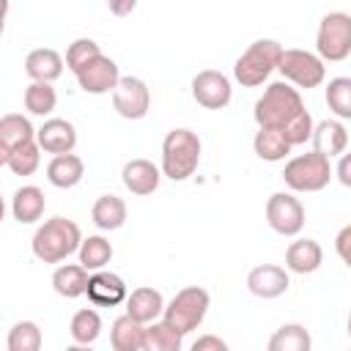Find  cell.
Wrapping results in <instances>:
<instances>
[{
  "label": "cell",
  "mask_w": 351,
  "mask_h": 351,
  "mask_svg": "<svg viewBox=\"0 0 351 351\" xmlns=\"http://www.w3.org/2000/svg\"><path fill=\"white\" fill-rule=\"evenodd\" d=\"M304 112V101L299 96L296 88H291L288 82H271L263 96L255 101V123L263 129H288L299 115Z\"/></svg>",
  "instance_id": "1"
},
{
  "label": "cell",
  "mask_w": 351,
  "mask_h": 351,
  "mask_svg": "<svg viewBox=\"0 0 351 351\" xmlns=\"http://www.w3.org/2000/svg\"><path fill=\"white\" fill-rule=\"evenodd\" d=\"M82 244L80 228L77 222L66 219V217H52L47 219L36 233H33V255L44 263H60L63 258H69L71 252H77Z\"/></svg>",
  "instance_id": "2"
},
{
  "label": "cell",
  "mask_w": 351,
  "mask_h": 351,
  "mask_svg": "<svg viewBox=\"0 0 351 351\" xmlns=\"http://www.w3.org/2000/svg\"><path fill=\"white\" fill-rule=\"evenodd\" d=\"M200 162V137L192 129H173L162 140V173L170 181H186Z\"/></svg>",
  "instance_id": "3"
},
{
  "label": "cell",
  "mask_w": 351,
  "mask_h": 351,
  "mask_svg": "<svg viewBox=\"0 0 351 351\" xmlns=\"http://www.w3.org/2000/svg\"><path fill=\"white\" fill-rule=\"evenodd\" d=\"M282 44L274 38H258L252 41L233 63V77L244 85V88H255L261 85L282 60Z\"/></svg>",
  "instance_id": "4"
},
{
  "label": "cell",
  "mask_w": 351,
  "mask_h": 351,
  "mask_svg": "<svg viewBox=\"0 0 351 351\" xmlns=\"http://www.w3.org/2000/svg\"><path fill=\"white\" fill-rule=\"evenodd\" d=\"M282 178L293 192H321L332 178L329 156L315 148L310 154H299L285 165Z\"/></svg>",
  "instance_id": "5"
},
{
  "label": "cell",
  "mask_w": 351,
  "mask_h": 351,
  "mask_svg": "<svg viewBox=\"0 0 351 351\" xmlns=\"http://www.w3.org/2000/svg\"><path fill=\"white\" fill-rule=\"evenodd\" d=\"M208 304H211V299H208V291L206 288L186 285V288H181L170 299V304H165L162 318L170 326H176L181 335H189L192 329H197L203 324V318L208 313Z\"/></svg>",
  "instance_id": "6"
},
{
  "label": "cell",
  "mask_w": 351,
  "mask_h": 351,
  "mask_svg": "<svg viewBox=\"0 0 351 351\" xmlns=\"http://www.w3.org/2000/svg\"><path fill=\"white\" fill-rule=\"evenodd\" d=\"M318 55L324 60H346L351 55V14L346 11H332L321 19L318 36H315Z\"/></svg>",
  "instance_id": "7"
},
{
  "label": "cell",
  "mask_w": 351,
  "mask_h": 351,
  "mask_svg": "<svg viewBox=\"0 0 351 351\" xmlns=\"http://www.w3.org/2000/svg\"><path fill=\"white\" fill-rule=\"evenodd\" d=\"M277 71L288 80V82H293V85H299V88H318L321 82H324V77H326V66H324V58L321 55H313V52H307V49H285L282 52V60H280V66H277Z\"/></svg>",
  "instance_id": "8"
},
{
  "label": "cell",
  "mask_w": 351,
  "mask_h": 351,
  "mask_svg": "<svg viewBox=\"0 0 351 351\" xmlns=\"http://www.w3.org/2000/svg\"><path fill=\"white\" fill-rule=\"evenodd\" d=\"M266 219H269L274 233L296 236L304 228V206L291 192H274L266 200Z\"/></svg>",
  "instance_id": "9"
},
{
  "label": "cell",
  "mask_w": 351,
  "mask_h": 351,
  "mask_svg": "<svg viewBox=\"0 0 351 351\" xmlns=\"http://www.w3.org/2000/svg\"><path fill=\"white\" fill-rule=\"evenodd\" d=\"M112 107L121 118H129V121L145 118L148 107H151L148 85L140 77H121L115 90H112Z\"/></svg>",
  "instance_id": "10"
},
{
  "label": "cell",
  "mask_w": 351,
  "mask_h": 351,
  "mask_svg": "<svg viewBox=\"0 0 351 351\" xmlns=\"http://www.w3.org/2000/svg\"><path fill=\"white\" fill-rule=\"evenodd\" d=\"M192 96L206 110H222L230 101V80L214 69L197 71L192 80Z\"/></svg>",
  "instance_id": "11"
},
{
  "label": "cell",
  "mask_w": 351,
  "mask_h": 351,
  "mask_svg": "<svg viewBox=\"0 0 351 351\" xmlns=\"http://www.w3.org/2000/svg\"><path fill=\"white\" fill-rule=\"evenodd\" d=\"M118 80H121L118 63H115L112 58H107V55L93 58L82 71H77L80 88H82L85 93H93V96H99V93H112L115 85H118Z\"/></svg>",
  "instance_id": "12"
},
{
  "label": "cell",
  "mask_w": 351,
  "mask_h": 351,
  "mask_svg": "<svg viewBox=\"0 0 351 351\" xmlns=\"http://www.w3.org/2000/svg\"><path fill=\"white\" fill-rule=\"evenodd\" d=\"M288 285H291L288 271L274 263H261V266L250 269V274H247V288L258 299H277L288 291Z\"/></svg>",
  "instance_id": "13"
},
{
  "label": "cell",
  "mask_w": 351,
  "mask_h": 351,
  "mask_svg": "<svg viewBox=\"0 0 351 351\" xmlns=\"http://www.w3.org/2000/svg\"><path fill=\"white\" fill-rule=\"evenodd\" d=\"M129 291H126V282L112 274V271H93L90 280H88V299L96 304V307H115L121 302H126Z\"/></svg>",
  "instance_id": "14"
},
{
  "label": "cell",
  "mask_w": 351,
  "mask_h": 351,
  "mask_svg": "<svg viewBox=\"0 0 351 351\" xmlns=\"http://www.w3.org/2000/svg\"><path fill=\"white\" fill-rule=\"evenodd\" d=\"M148 324L126 315H118L110 326V343L115 351H145L148 348Z\"/></svg>",
  "instance_id": "15"
},
{
  "label": "cell",
  "mask_w": 351,
  "mask_h": 351,
  "mask_svg": "<svg viewBox=\"0 0 351 351\" xmlns=\"http://www.w3.org/2000/svg\"><path fill=\"white\" fill-rule=\"evenodd\" d=\"M36 140L47 154H69L77 145V129L63 118H49L41 129H36Z\"/></svg>",
  "instance_id": "16"
},
{
  "label": "cell",
  "mask_w": 351,
  "mask_h": 351,
  "mask_svg": "<svg viewBox=\"0 0 351 351\" xmlns=\"http://www.w3.org/2000/svg\"><path fill=\"white\" fill-rule=\"evenodd\" d=\"M165 173L148 162V159H132L123 165L121 170V178H123V186L132 192V195H151L156 186H159V178Z\"/></svg>",
  "instance_id": "17"
},
{
  "label": "cell",
  "mask_w": 351,
  "mask_h": 351,
  "mask_svg": "<svg viewBox=\"0 0 351 351\" xmlns=\"http://www.w3.org/2000/svg\"><path fill=\"white\" fill-rule=\"evenodd\" d=\"M82 176H85V165H82V159L77 156V154H55L52 159H49V165H47V178H49V184L52 186H58V189H71V186H77L80 181H82Z\"/></svg>",
  "instance_id": "18"
},
{
  "label": "cell",
  "mask_w": 351,
  "mask_h": 351,
  "mask_svg": "<svg viewBox=\"0 0 351 351\" xmlns=\"http://www.w3.org/2000/svg\"><path fill=\"white\" fill-rule=\"evenodd\" d=\"M324 263V250L313 239H296L285 252V269L293 274H313Z\"/></svg>",
  "instance_id": "19"
},
{
  "label": "cell",
  "mask_w": 351,
  "mask_h": 351,
  "mask_svg": "<svg viewBox=\"0 0 351 351\" xmlns=\"http://www.w3.org/2000/svg\"><path fill=\"white\" fill-rule=\"evenodd\" d=\"M44 208H47V197L38 186L27 184V186H19L11 197V214L16 222L22 225H30V222H38L44 217Z\"/></svg>",
  "instance_id": "20"
},
{
  "label": "cell",
  "mask_w": 351,
  "mask_h": 351,
  "mask_svg": "<svg viewBox=\"0 0 351 351\" xmlns=\"http://www.w3.org/2000/svg\"><path fill=\"white\" fill-rule=\"evenodd\" d=\"M27 140H36V129L25 115L8 112L0 118V159H5L16 145Z\"/></svg>",
  "instance_id": "21"
},
{
  "label": "cell",
  "mask_w": 351,
  "mask_h": 351,
  "mask_svg": "<svg viewBox=\"0 0 351 351\" xmlns=\"http://www.w3.org/2000/svg\"><path fill=\"white\" fill-rule=\"evenodd\" d=\"M126 313L132 318L143 321V324H151L165 313V299H162V293L156 288H148V285L134 288L126 296Z\"/></svg>",
  "instance_id": "22"
},
{
  "label": "cell",
  "mask_w": 351,
  "mask_h": 351,
  "mask_svg": "<svg viewBox=\"0 0 351 351\" xmlns=\"http://www.w3.org/2000/svg\"><path fill=\"white\" fill-rule=\"evenodd\" d=\"M25 71L30 80L36 82H55L60 74H63V58L49 49V47H41V49H33L27 58H25Z\"/></svg>",
  "instance_id": "23"
},
{
  "label": "cell",
  "mask_w": 351,
  "mask_h": 351,
  "mask_svg": "<svg viewBox=\"0 0 351 351\" xmlns=\"http://www.w3.org/2000/svg\"><path fill=\"white\" fill-rule=\"evenodd\" d=\"M88 269L82 263H66V266H58L55 274H52V288L55 293L66 296V299H77L82 293H88Z\"/></svg>",
  "instance_id": "24"
},
{
  "label": "cell",
  "mask_w": 351,
  "mask_h": 351,
  "mask_svg": "<svg viewBox=\"0 0 351 351\" xmlns=\"http://www.w3.org/2000/svg\"><path fill=\"white\" fill-rule=\"evenodd\" d=\"M346 145H348V132H346V126L340 121L315 123V129H313V148L315 151H321V154H326L332 159V156L343 154Z\"/></svg>",
  "instance_id": "25"
},
{
  "label": "cell",
  "mask_w": 351,
  "mask_h": 351,
  "mask_svg": "<svg viewBox=\"0 0 351 351\" xmlns=\"http://www.w3.org/2000/svg\"><path fill=\"white\" fill-rule=\"evenodd\" d=\"M90 217H93L96 228H101V230H118L126 222V203L118 195H101L93 203Z\"/></svg>",
  "instance_id": "26"
},
{
  "label": "cell",
  "mask_w": 351,
  "mask_h": 351,
  "mask_svg": "<svg viewBox=\"0 0 351 351\" xmlns=\"http://www.w3.org/2000/svg\"><path fill=\"white\" fill-rule=\"evenodd\" d=\"M252 148H255V154H258L263 162H280V159H285V156L291 154L293 145L288 143V137H285L280 129H263V126H261V132H255Z\"/></svg>",
  "instance_id": "27"
},
{
  "label": "cell",
  "mask_w": 351,
  "mask_h": 351,
  "mask_svg": "<svg viewBox=\"0 0 351 351\" xmlns=\"http://www.w3.org/2000/svg\"><path fill=\"white\" fill-rule=\"evenodd\" d=\"M3 165H5L11 173H16V176H30V173H36L38 165H41V145H38V140H27V143L16 145V148L3 159Z\"/></svg>",
  "instance_id": "28"
},
{
  "label": "cell",
  "mask_w": 351,
  "mask_h": 351,
  "mask_svg": "<svg viewBox=\"0 0 351 351\" xmlns=\"http://www.w3.org/2000/svg\"><path fill=\"white\" fill-rule=\"evenodd\" d=\"M69 335H71V340L77 346L96 343V337L101 335V315L96 310H90V307L77 310L74 318H71V324H69Z\"/></svg>",
  "instance_id": "29"
},
{
  "label": "cell",
  "mask_w": 351,
  "mask_h": 351,
  "mask_svg": "<svg viewBox=\"0 0 351 351\" xmlns=\"http://www.w3.org/2000/svg\"><path fill=\"white\" fill-rule=\"evenodd\" d=\"M310 332L302 324H282L269 340V351H310Z\"/></svg>",
  "instance_id": "30"
},
{
  "label": "cell",
  "mask_w": 351,
  "mask_h": 351,
  "mask_svg": "<svg viewBox=\"0 0 351 351\" xmlns=\"http://www.w3.org/2000/svg\"><path fill=\"white\" fill-rule=\"evenodd\" d=\"M112 261V247L104 236H88L80 244V263L88 271H99Z\"/></svg>",
  "instance_id": "31"
},
{
  "label": "cell",
  "mask_w": 351,
  "mask_h": 351,
  "mask_svg": "<svg viewBox=\"0 0 351 351\" xmlns=\"http://www.w3.org/2000/svg\"><path fill=\"white\" fill-rule=\"evenodd\" d=\"M58 104V93L52 88V82H30L25 88V110L30 115H49Z\"/></svg>",
  "instance_id": "32"
},
{
  "label": "cell",
  "mask_w": 351,
  "mask_h": 351,
  "mask_svg": "<svg viewBox=\"0 0 351 351\" xmlns=\"http://www.w3.org/2000/svg\"><path fill=\"white\" fill-rule=\"evenodd\" d=\"M145 332H148V348L151 351H181V346H184V335L176 326H170L165 318L151 321Z\"/></svg>",
  "instance_id": "33"
},
{
  "label": "cell",
  "mask_w": 351,
  "mask_h": 351,
  "mask_svg": "<svg viewBox=\"0 0 351 351\" xmlns=\"http://www.w3.org/2000/svg\"><path fill=\"white\" fill-rule=\"evenodd\" d=\"M326 104L337 118L351 121V77H335L326 85Z\"/></svg>",
  "instance_id": "34"
},
{
  "label": "cell",
  "mask_w": 351,
  "mask_h": 351,
  "mask_svg": "<svg viewBox=\"0 0 351 351\" xmlns=\"http://www.w3.org/2000/svg\"><path fill=\"white\" fill-rule=\"evenodd\" d=\"M41 348V329L36 321H19L8 332V351H38Z\"/></svg>",
  "instance_id": "35"
},
{
  "label": "cell",
  "mask_w": 351,
  "mask_h": 351,
  "mask_svg": "<svg viewBox=\"0 0 351 351\" xmlns=\"http://www.w3.org/2000/svg\"><path fill=\"white\" fill-rule=\"evenodd\" d=\"M101 55V49H99V44L93 41V38H77V41H71L69 44V49H66V69L69 71H82L93 58H99Z\"/></svg>",
  "instance_id": "36"
},
{
  "label": "cell",
  "mask_w": 351,
  "mask_h": 351,
  "mask_svg": "<svg viewBox=\"0 0 351 351\" xmlns=\"http://www.w3.org/2000/svg\"><path fill=\"white\" fill-rule=\"evenodd\" d=\"M313 129H315V123H313V118H310V112L304 110L288 129H282V134L288 137V143L291 145H304L307 140H313Z\"/></svg>",
  "instance_id": "37"
},
{
  "label": "cell",
  "mask_w": 351,
  "mask_h": 351,
  "mask_svg": "<svg viewBox=\"0 0 351 351\" xmlns=\"http://www.w3.org/2000/svg\"><path fill=\"white\" fill-rule=\"evenodd\" d=\"M335 250H337V255H340V261L351 269V225H346L337 236H335Z\"/></svg>",
  "instance_id": "38"
},
{
  "label": "cell",
  "mask_w": 351,
  "mask_h": 351,
  "mask_svg": "<svg viewBox=\"0 0 351 351\" xmlns=\"http://www.w3.org/2000/svg\"><path fill=\"white\" fill-rule=\"evenodd\" d=\"M192 348H195V351H206V348L225 351V348H228V343H225V340H219V337H214V335H203V337H197V340L192 343Z\"/></svg>",
  "instance_id": "39"
},
{
  "label": "cell",
  "mask_w": 351,
  "mask_h": 351,
  "mask_svg": "<svg viewBox=\"0 0 351 351\" xmlns=\"http://www.w3.org/2000/svg\"><path fill=\"white\" fill-rule=\"evenodd\" d=\"M337 178H340V184L343 186H351V151L346 154L343 151V156H340V162H337Z\"/></svg>",
  "instance_id": "40"
},
{
  "label": "cell",
  "mask_w": 351,
  "mask_h": 351,
  "mask_svg": "<svg viewBox=\"0 0 351 351\" xmlns=\"http://www.w3.org/2000/svg\"><path fill=\"white\" fill-rule=\"evenodd\" d=\"M107 5H110V11H112L115 16H126V14L134 11L137 0H107Z\"/></svg>",
  "instance_id": "41"
},
{
  "label": "cell",
  "mask_w": 351,
  "mask_h": 351,
  "mask_svg": "<svg viewBox=\"0 0 351 351\" xmlns=\"http://www.w3.org/2000/svg\"><path fill=\"white\" fill-rule=\"evenodd\" d=\"M348 335H351V315H348Z\"/></svg>",
  "instance_id": "42"
}]
</instances>
